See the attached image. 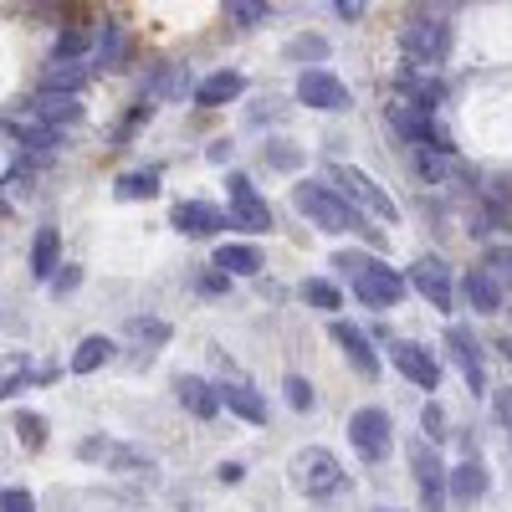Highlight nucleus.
Returning a JSON list of instances; mask_svg holds the SVG:
<instances>
[{"instance_id": "nucleus-1", "label": "nucleus", "mask_w": 512, "mask_h": 512, "mask_svg": "<svg viewBox=\"0 0 512 512\" xmlns=\"http://www.w3.org/2000/svg\"><path fill=\"white\" fill-rule=\"evenodd\" d=\"M292 205L303 210V216L318 226V231H328V236H364L369 246H379L384 241V231L364 216V210H354L344 195H338L333 185H318V180H297L292 185Z\"/></svg>"}, {"instance_id": "nucleus-2", "label": "nucleus", "mask_w": 512, "mask_h": 512, "mask_svg": "<svg viewBox=\"0 0 512 512\" xmlns=\"http://www.w3.org/2000/svg\"><path fill=\"white\" fill-rule=\"evenodd\" d=\"M333 272H338V277H349L354 297H359L364 308H374V313L400 308V303H405V292H410L405 272L390 267V262H379V256H369V251H333Z\"/></svg>"}, {"instance_id": "nucleus-3", "label": "nucleus", "mask_w": 512, "mask_h": 512, "mask_svg": "<svg viewBox=\"0 0 512 512\" xmlns=\"http://www.w3.org/2000/svg\"><path fill=\"white\" fill-rule=\"evenodd\" d=\"M400 52L410 67L441 72L456 52V21L446 11H410V21L400 26Z\"/></svg>"}, {"instance_id": "nucleus-4", "label": "nucleus", "mask_w": 512, "mask_h": 512, "mask_svg": "<svg viewBox=\"0 0 512 512\" xmlns=\"http://www.w3.org/2000/svg\"><path fill=\"white\" fill-rule=\"evenodd\" d=\"M287 482L308 502H333L338 492L349 487V472H344V461H338L328 446H303V451H292V461H287Z\"/></svg>"}, {"instance_id": "nucleus-5", "label": "nucleus", "mask_w": 512, "mask_h": 512, "mask_svg": "<svg viewBox=\"0 0 512 512\" xmlns=\"http://www.w3.org/2000/svg\"><path fill=\"white\" fill-rule=\"evenodd\" d=\"M328 185L344 195L354 210H364L369 221H390V226H400V205H395V195L384 190L374 175H364L359 164H344V159H333L328 164Z\"/></svg>"}, {"instance_id": "nucleus-6", "label": "nucleus", "mask_w": 512, "mask_h": 512, "mask_svg": "<svg viewBox=\"0 0 512 512\" xmlns=\"http://www.w3.org/2000/svg\"><path fill=\"white\" fill-rule=\"evenodd\" d=\"M349 446L359 451L364 466L390 461V451H395V420H390V410H379V405L354 410L349 415Z\"/></svg>"}, {"instance_id": "nucleus-7", "label": "nucleus", "mask_w": 512, "mask_h": 512, "mask_svg": "<svg viewBox=\"0 0 512 512\" xmlns=\"http://www.w3.org/2000/svg\"><path fill=\"white\" fill-rule=\"evenodd\" d=\"M410 472H415V487H420V512H446V502H451L446 472H451V466L441 461V451L425 436L410 446Z\"/></svg>"}, {"instance_id": "nucleus-8", "label": "nucleus", "mask_w": 512, "mask_h": 512, "mask_svg": "<svg viewBox=\"0 0 512 512\" xmlns=\"http://www.w3.org/2000/svg\"><path fill=\"white\" fill-rule=\"evenodd\" d=\"M226 216H231V226H241V231H251V236H262V231H272V205L256 195V180L246 175V169H231L226 175Z\"/></svg>"}, {"instance_id": "nucleus-9", "label": "nucleus", "mask_w": 512, "mask_h": 512, "mask_svg": "<svg viewBox=\"0 0 512 512\" xmlns=\"http://www.w3.org/2000/svg\"><path fill=\"white\" fill-rule=\"evenodd\" d=\"M390 93H395L400 103H410V108L441 113V103H446V77H441V72H425V67L400 62V67H395V77H390Z\"/></svg>"}, {"instance_id": "nucleus-10", "label": "nucleus", "mask_w": 512, "mask_h": 512, "mask_svg": "<svg viewBox=\"0 0 512 512\" xmlns=\"http://www.w3.org/2000/svg\"><path fill=\"white\" fill-rule=\"evenodd\" d=\"M297 103H308L313 113H349L354 93L328 67H308V72H297Z\"/></svg>"}, {"instance_id": "nucleus-11", "label": "nucleus", "mask_w": 512, "mask_h": 512, "mask_svg": "<svg viewBox=\"0 0 512 512\" xmlns=\"http://www.w3.org/2000/svg\"><path fill=\"white\" fill-rule=\"evenodd\" d=\"M405 282H410V292H420L436 313H451V308H456V277H451V267L441 262V256H420V262L405 272Z\"/></svg>"}, {"instance_id": "nucleus-12", "label": "nucleus", "mask_w": 512, "mask_h": 512, "mask_svg": "<svg viewBox=\"0 0 512 512\" xmlns=\"http://www.w3.org/2000/svg\"><path fill=\"white\" fill-rule=\"evenodd\" d=\"M390 364L415 384V390H425L436 400V390H441V364H436V354L425 349V344H415V338H390Z\"/></svg>"}, {"instance_id": "nucleus-13", "label": "nucleus", "mask_w": 512, "mask_h": 512, "mask_svg": "<svg viewBox=\"0 0 512 512\" xmlns=\"http://www.w3.org/2000/svg\"><path fill=\"white\" fill-rule=\"evenodd\" d=\"M446 349H451V359H456V369L466 379V390L487 395V349H482V338L466 328V323H451L446 328Z\"/></svg>"}, {"instance_id": "nucleus-14", "label": "nucleus", "mask_w": 512, "mask_h": 512, "mask_svg": "<svg viewBox=\"0 0 512 512\" xmlns=\"http://www.w3.org/2000/svg\"><path fill=\"white\" fill-rule=\"evenodd\" d=\"M169 226H175L180 236H190V241H210V236H221L231 226V216L221 205H210V200H175Z\"/></svg>"}, {"instance_id": "nucleus-15", "label": "nucleus", "mask_w": 512, "mask_h": 512, "mask_svg": "<svg viewBox=\"0 0 512 512\" xmlns=\"http://www.w3.org/2000/svg\"><path fill=\"white\" fill-rule=\"evenodd\" d=\"M328 333H333V344L344 349V359L354 364V374H359V379H379V369H384V364H379V349H374V338H369L359 323L333 318V323H328Z\"/></svg>"}, {"instance_id": "nucleus-16", "label": "nucleus", "mask_w": 512, "mask_h": 512, "mask_svg": "<svg viewBox=\"0 0 512 512\" xmlns=\"http://www.w3.org/2000/svg\"><path fill=\"white\" fill-rule=\"evenodd\" d=\"M446 487H451V502H461V507H472V502H482V497H487L492 477H487V461L477 456V446H472V441H466V456L446 472Z\"/></svg>"}, {"instance_id": "nucleus-17", "label": "nucleus", "mask_w": 512, "mask_h": 512, "mask_svg": "<svg viewBox=\"0 0 512 512\" xmlns=\"http://www.w3.org/2000/svg\"><path fill=\"white\" fill-rule=\"evenodd\" d=\"M195 98V77H190V62H159L149 77H144V98L149 103H180V98Z\"/></svg>"}, {"instance_id": "nucleus-18", "label": "nucleus", "mask_w": 512, "mask_h": 512, "mask_svg": "<svg viewBox=\"0 0 512 512\" xmlns=\"http://www.w3.org/2000/svg\"><path fill=\"white\" fill-rule=\"evenodd\" d=\"M175 400L195 415V420H216L226 405H221V384H210L205 374H180L175 379Z\"/></svg>"}, {"instance_id": "nucleus-19", "label": "nucleus", "mask_w": 512, "mask_h": 512, "mask_svg": "<svg viewBox=\"0 0 512 512\" xmlns=\"http://www.w3.org/2000/svg\"><path fill=\"white\" fill-rule=\"evenodd\" d=\"M241 93H246V77H241L236 67H216L210 77L195 82V108H226V103H236Z\"/></svg>"}, {"instance_id": "nucleus-20", "label": "nucleus", "mask_w": 512, "mask_h": 512, "mask_svg": "<svg viewBox=\"0 0 512 512\" xmlns=\"http://www.w3.org/2000/svg\"><path fill=\"white\" fill-rule=\"evenodd\" d=\"M461 297H466V308L482 313V318L502 313V303H507V292L497 287V277H492L487 267H472V272L461 277Z\"/></svg>"}, {"instance_id": "nucleus-21", "label": "nucleus", "mask_w": 512, "mask_h": 512, "mask_svg": "<svg viewBox=\"0 0 512 512\" xmlns=\"http://www.w3.org/2000/svg\"><path fill=\"white\" fill-rule=\"evenodd\" d=\"M221 405L246 425H267V400H262V390H251L246 379H221Z\"/></svg>"}, {"instance_id": "nucleus-22", "label": "nucleus", "mask_w": 512, "mask_h": 512, "mask_svg": "<svg viewBox=\"0 0 512 512\" xmlns=\"http://www.w3.org/2000/svg\"><path fill=\"white\" fill-rule=\"evenodd\" d=\"M88 77H93V62H47V72H41V93H52V98H77Z\"/></svg>"}, {"instance_id": "nucleus-23", "label": "nucleus", "mask_w": 512, "mask_h": 512, "mask_svg": "<svg viewBox=\"0 0 512 512\" xmlns=\"http://www.w3.org/2000/svg\"><path fill=\"white\" fill-rule=\"evenodd\" d=\"M216 272H226V277H262V251H256L251 241H226V246H216V262H210Z\"/></svg>"}, {"instance_id": "nucleus-24", "label": "nucleus", "mask_w": 512, "mask_h": 512, "mask_svg": "<svg viewBox=\"0 0 512 512\" xmlns=\"http://www.w3.org/2000/svg\"><path fill=\"white\" fill-rule=\"evenodd\" d=\"M113 354H118V344H113L108 333H88V338H82V344L72 349L67 369H72V374H98L103 364H113Z\"/></svg>"}, {"instance_id": "nucleus-25", "label": "nucleus", "mask_w": 512, "mask_h": 512, "mask_svg": "<svg viewBox=\"0 0 512 512\" xmlns=\"http://www.w3.org/2000/svg\"><path fill=\"white\" fill-rule=\"evenodd\" d=\"M31 118L36 123H47V128H72V123H82V103L77 98H52V93H36L31 98Z\"/></svg>"}, {"instance_id": "nucleus-26", "label": "nucleus", "mask_w": 512, "mask_h": 512, "mask_svg": "<svg viewBox=\"0 0 512 512\" xmlns=\"http://www.w3.org/2000/svg\"><path fill=\"white\" fill-rule=\"evenodd\" d=\"M57 256H62V236H57V226H41L36 241H31V277H36V282H52V272L62 267Z\"/></svg>"}, {"instance_id": "nucleus-27", "label": "nucleus", "mask_w": 512, "mask_h": 512, "mask_svg": "<svg viewBox=\"0 0 512 512\" xmlns=\"http://www.w3.org/2000/svg\"><path fill=\"white\" fill-rule=\"evenodd\" d=\"M118 67H123V26L103 21L98 47H93V72H118Z\"/></svg>"}, {"instance_id": "nucleus-28", "label": "nucleus", "mask_w": 512, "mask_h": 512, "mask_svg": "<svg viewBox=\"0 0 512 512\" xmlns=\"http://www.w3.org/2000/svg\"><path fill=\"white\" fill-rule=\"evenodd\" d=\"M159 195V169H128L113 180V200H154Z\"/></svg>"}, {"instance_id": "nucleus-29", "label": "nucleus", "mask_w": 512, "mask_h": 512, "mask_svg": "<svg viewBox=\"0 0 512 512\" xmlns=\"http://www.w3.org/2000/svg\"><path fill=\"white\" fill-rule=\"evenodd\" d=\"M282 57L308 72V62H328V36H318V31H297L287 47H282Z\"/></svg>"}, {"instance_id": "nucleus-30", "label": "nucleus", "mask_w": 512, "mask_h": 512, "mask_svg": "<svg viewBox=\"0 0 512 512\" xmlns=\"http://www.w3.org/2000/svg\"><path fill=\"white\" fill-rule=\"evenodd\" d=\"M31 379H36L31 359L26 354H6V359H0V400H11L16 390H26Z\"/></svg>"}, {"instance_id": "nucleus-31", "label": "nucleus", "mask_w": 512, "mask_h": 512, "mask_svg": "<svg viewBox=\"0 0 512 512\" xmlns=\"http://www.w3.org/2000/svg\"><path fill=\"white\" fill-rule=\"evenodd\" d=\"M103 472H154V456L139 451V446L113 441V446H108V461H103Z\"/></svg>"}, {"instance_id": "nucleus-32", "label": "nucleus", "mask_w": 512, "mask_h": 512, "mask_svg": "<svg viewBox=\"0 0 512 512\" xmlns=\"http://www.w3.org/2000/svg\"><path fill=\"white\" fill-rule=\"evenodd\" d=\"M88 47H93L88 31H82V26H67V31H57L47 62H88Z\"/></svg>"}, {"instance_id": "nucleus-33", "label": "nucleus", "mask_w": 512, "mask_h": 512, "mask_svg": "<svg viewBox=\"0 0 512 512\" xmlns=\"http://www.w3.org/2000/svg\"><path fill=\"white\" fill-rule=\"evenodd\" d=\"M11 431H16V441H21L26 451H41V446H47V415H36V410H16Z\"/></svg>"}, {"instance_id": "nucleus-34", "label": "nucleus", "mask_w": 512, "mask_h": 512, "mask_svg": "<svg viewBox=\"0 0 512 512\" xmlns=\"http://www.w3.org/2000/svg\"><path fill=\"white\" fill-rule=\"evenodd\" d=\"M303 297H308L318 313H328V318H338V308H344V292H338L328 277H308L303 282Z\"/></svg>"}, {"instance_id": "nucleus-35", "label": "nucleus", "mask_w": 512, "mask_h": 512, "mask_svg": "<svg viewBox=\"0 0 512 512\" xmlns=\"http://www.w3.org/2000/svg\"><path fill=\"white\" fill-rule=\"evenodd\" d=\"M410 164L425 185H446L456 175V159H446V154H410Z\"/></svg>"}, {"instance_id": "nucleus-36", "label": "nucleus", "mask_w": 512, "mask_h": 512, "mask_svg": "<svg viewBox=\"0 0 512 512\" xmlns=\"http://www.w3.org/2000/svg\"><path fill=\"white\" fill-rule=\"evenodd\" d=\"M262 164L267 169H303V149L287 144V139H267L262 144Z\"/></svg>"}, {"instance_id": "nucleus-37", "label": "nucleus", "mask_w": 512, "mask_h": 512, "mask_svg": "<svg viewBox=\"0 0 512 512\" xmlns=\"http://www.w3.org/2000/svg\"><path fill=\"white\" fill-rule=\"evenodd\" d=\"M267 16H272V6H262V0H226V21H236L241 31L262 26Z\"/></svg>"}, {"instance_id": "nucleus-38", "label": "nucleus", "mask_w": 512, "mask_h": 512, "mask_svg": "<svg viewBox=\"0 0 512 512\" xmlns=\"http://www.w3.org/2000/svg\"><path fill=\"white\" fill-rule=\"evenodd\" d=\"M169 328L164 318H128V338H139V344H149V349H159V344H169Z\"/></svg>"}, {"instance_id": "nucleus-39", "label": "nucleus", "mask_w": 512, "mask_h": 512, "mask_svg": "<svg viewBox=\"0 0 512 512\" xmlns=\"http://www.w3.org/2000/svg\"><path fill=\"white\" fill-rule=\"evenodd\" d=\"M482 267L497 277V287H502V292H512V241H507V246H487Z\"/></svg>"}, {"instance_id": "nucleus-40", "label": "nucleus", "mask_w": 512, "mask_h": 512, "mask_svg": "<svg viewBox=\"0 0 512 512\" xmlns=\"http://www.w3.org/2000/svg\"><path fill=\"white\" fill-rule=\"evenodd\" d=\"M420 431H425V441L441 451V441L451 436V431H446V410H441V400H425V410H420Z\"/></svg>"}, {"instance_id": "nucleus-41", "label": "nucleus", "mask_w": 512, "mask_h": 512, "mask_svg": "<svg viewBox=\"0 0 512 512\" xmlns=\"http://www.w3.org/2000/svg\"><path fill=\"white\" fill-rule=\"evenodd\" d=\"M282 390H287V405H292V410H313V405H318L313 384H308L303 374H287V379H282Z\"/></svg>"}, {"instance_id": "nucleus-42", "label": "nucleus", "mask_w": 512, "mask_h": 512, "mask_svg": "<svg viewBox=\"0 0 512 512\" xmlns=\"http://www.w3.org/2000/svg\"><path fill=\"white\" fill-rule=\"evenodd\" d=\"M47 287H52V297H67V292H77V287H82V267L62 262V267L52 272V282H47Z\"/></svg>"}, {"instance_id": "nucleus-43", "label": "nucleus", "mask_w": 512, "mask_h": 512, "mask_svg": "<svg viewBox=\"0 0 512 512\" xmlns=\"http://www.w3.org/2000/svg\"><path fill=\"white\" fill-rule=\"evenodd\" d=\"M0 512H36V497L26 487H0Z\"/></svg>"}, {"instance_id": "nucleus-44", "label": "nucleus", "mask_w": 512, "mask_h": 512, "mask_svg": "<svg viewBox=\"0 0 512 512\" xmlns=\"http://www.w3.org/2000/svg\"><path fill=\"white\" fill-rule=\"evenodd\" d=\"M108 446H113L108 436H88V441H77V456H82V461H98V466H103V461H108Z\"/></svg>"}, {"instance_id": "nucleus-45", "label": "nucleus", "mask_w": 512, "mask_h": 512, "mask_svg": "<svg viewBox=\"0 0 512 512\" xmlns=\"http://www.w3.org/2000/svg\"><path fill=\"white\" fill-rule=\"evenodd\" d=\"M195 287H200L205 297H221V292H231V277L210 267V272H200V282H195Z\"/></svg>"}, {"instance_id": "nucleus-46", "label": "nucleus", "mask_w": 512, "mask_h": 512, "mask_svg": "<svg viewBox=\"0 0 512 512\" xmlns=\"http://www.w3.org/2000/svg\"><path fill=\"white\" fill-rule=\"evenodd\" d=\"M216 482H221V487H241V482H246V466H241V461H221V466H216Z\"/></svg>"}, {"instance_id": "nucleus-47", "label": "nucleus", "mask_w": 512, "mask_h": 512, "mask_svg": "<svg viewBox=\"0 0 512 512\" xmlns=\"http://www.w3.org/2000/svg\"><path fill=\"white\" fill-rule=\"evenodd\" d=\"M492 410H497V420H502V431L512 436V384H507V390H497V400H492Z\"/></svg>"}, {"instance_id": "nucleus-48", "label": "nucleus", "mask_w": 512, "mask_h": 512, "mask_svg": "<svg viewBox=\"0 0 512 512\" xmlns=\"http://www.w3.org/2000/svg\"><path fill=\"white\" fill-rule=\"evenodd\" d=\"M231 154H236V144H231V139H210V149H205V159H210V164H231Z\"/></svg>"}, {"instance_id": "nucleus-49", "label": "nucleus", "mask_w": 512, "mask_h": 512, "mask_svg": "<svg viewBox=\"0 0 512 512\" xmlns=\"http://www.w3.org/2000/svg\"><path fill=\"white\" fill-rule=\"evenodd\" d=\"M277 118H282V108H251V113H246V123H251V128H262V123H277Z\"/></svg>"}, {"instance_id": "nucleus-50", "label": "nucleus", "mask_w": 512, "mask_h": 512, "mask_svg": "<svg viewBox=\"0 0 512 512\" xmlns=\"http://www.w3.org/2000/svg\"><path fill=\"white\" fill-rule=\"evenodd\" d=\"M333 16H338V21H359V16H364V6H359V0H338Z\"/></svg>"}, {"instance_id": "nucleus-51", "label": "nucleus", "mask_w": 512, "mask_h": 512, "mask_svg": "<svg viewBox=\"0 0 512 512\" xmlns=\"http://www.w3.org/2000/svg\"><path fill=\"white\" fill-rule=\"evenodd\" d=\"M497 349H502V359L512 364V333H507V338H497Z\"/></svg>"}, {"instance_id": "nucleus-52", "label": "nucleus", "mask_w": 512, "mask_h": 512, "mask_svg": "<svg viewBox=\"0 0 512 512\" xmlns=\"http://www.w3.org/2000/svg\"><path fill=\"white\" fill-rule=\"evenodd\" d=\"M379 512H395V507H379Z\"/></svg>"}]
</instances>
